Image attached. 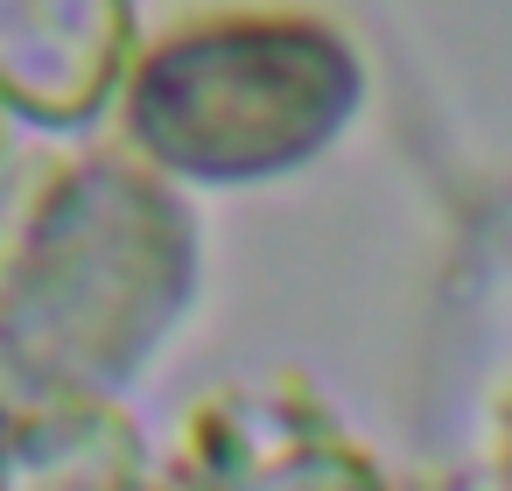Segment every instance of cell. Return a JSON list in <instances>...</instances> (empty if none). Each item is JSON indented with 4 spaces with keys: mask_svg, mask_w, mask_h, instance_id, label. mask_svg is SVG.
I'll list each match as a JSON object with an SVG mask.
<instances>
[{
    "mask_svg": "<svg viewBox=\"0 0 512 491\" xmlns=\"http://www.w3.org/2000/svg\"><path fill=\"white\" fill-rule=\"evenodd\" d=\"M351 71L309 36H218L162 57L141 127L190 169H267L344 113Z\"/></svg>",
    "mask_w": 512,
    "mask_h": 491,
    "instance_id": "cell-1",
    "label": "cell"
}]
</instances>
